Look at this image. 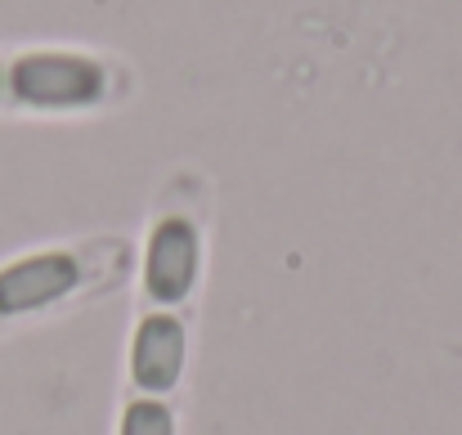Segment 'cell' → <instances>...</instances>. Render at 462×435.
I'll list each match as a JSON object with an SVG mask.
<instances>
[{"instance_id":"5","label":"cell","mask_w":462,"mask_h":435,"mask_svg":"<svg viewBox=\"0 0 462 435\" xmlns=\"http://www.w3.org/2000/svg\"><path fill=\"white\" fill-rule=\"evenodd\" d=\"M117 435H175V413L157 395H140V400L126 404Z\"/></svg>"},{"instance_id":"3","label":"cell","mask_w":462,"mask_h":435,"mask_svg":"<svg viewBox=\"0 0 462 435\" xmlns=\"http://www.w3.org/2000/svg\"><path fill=\"white\" fill-rule=\"evenodd\" d=\"M81 283V270L68 252H41L27 261H14L0 270V314H27L41 310Z\"/></svg>"},{"instance_id":"4","label":"cell","mask_w":462,"mask_h":435,"mask_svg":"<svg viewBox=\"0 0 462 435\" xmlns=\"http://www.w3.org/2000/svg\"><path fill=\"white\" fill-rule=\"evenodd\" d=\"M184 323L171 319V314H149L140 328H135V341H131V377L140 391L162 395L180 382L184 373Z\"/></svg>"},{"instance_id":"2","label":"cell","mask_w":462,"mask_h":435,"mask_svg":"<svg viewBox=\"0 0 462 435\" xmlns=\"http://www.w3.org/2000/svg\"><path fill=\"white\" fill-rule=\"evenodd\" d=\"M198 261H202V238L198 225L184 216H166L157 220L153 238H149V256H144V288L153 301L175 305L184 301L198 283Z\"/></svg>"},{"instance_id":"1","label":"cell","mask_w":462,"mask_h":435,"mask_svg":"<svg viewBox=\"0 0 462 435\" xmlns=\"http://www.w3.org/2000/svg\"><path fill=\"white\" fill-rule=\"evenodd\" d=\"M9 90L32 108H86L104 95V68L86 54H23L9 68Z\"/></svg>"},{"instance_id":"6","label":"cell","mask_w":462,"mask_h":435,"mask_svg":"<svg viewBox=\"0 0 462 435\" xmlns=\"http://www.w3.org/2000/svg\"><path fill=\"white\" fill-rule=\"evenodd\" d=\"M0 86H5V77H0Z\"/></svg>"}]
</instances>
